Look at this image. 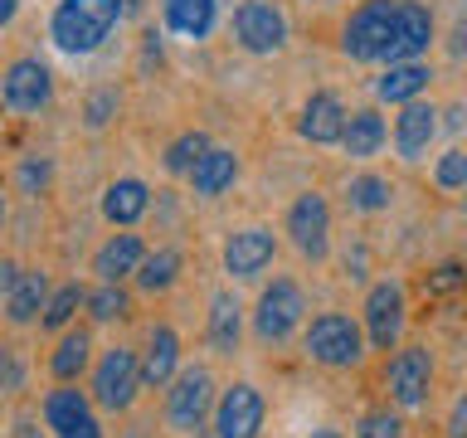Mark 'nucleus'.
Segmentation results:
<instances>
[{
    "label": "nucleus",
    "mask_w": 467,
    "mask_h": 438,
    "mask_svg": "<svg viewBox=\"0 0 467 438\" xmlns=\"http://www.w3.org/2000/svg\"><path fill=\"white\" fill-rule=\"evenodd\" d=\"M122 20V0H58L49 15V35L64 54H93Z\"/></svg>",
    "instance_id": "f257e3e1"
},
{
    "label": "nucleus",
    "mask_w": 467,
    "mask_h": 438,
    "mask_svg": "<svg viewBox=\"0 0 467 438\" xmlns=\"http://www.w3.org/2000/svg\"><path fill=\"white\" fill-rule=\"evenodd\" d=\"M394 25H400V0H365V5L346 20L341 49L350 58H360V64L385 58L389 54V39H394Z\"/></svg>",
    "instance_id": "f03ea898"
},
{
    "label": "nucleus",
    "mask_w": 467,
    "mask_h": 438,
    "mask_svg": "<svg viewBox=\"0 0 467 438\" xmlns=\"http://www.w3.org/2000/svg\"><path fill=\"white\" fill-rule=\"evenodd\" d=\"M306 356L317 365H331V370H350L365 356V336L346 312H321L312 327H306Z\"/></svg>",
    "instance_id": "7ed1b4c3"
},
{
    "label": "nucleus",
    "mask_w": 467,
    "mask_h": 438,
    "mask_svg": "<svg viewBox=\"0 0 467 438\" xmlns=\"http://www.w3.org/2000/svg\"><path fill=\"white\" fill-rule=\"evenodd\" d=\"M302 312H306L302 287L292 283V277H273V287H263L258 312H254V331H258V341H268V346L287 341V336L302 327Z\"/></svg>",
    "instance_id": "20e7f679"
},
{
    "label": "nucleus",
    "mask_w": 467,
    "mask_h": 438,
    "mask_svg": "<svg viewBox=\"0 0 467 438\" xmlns=\"http://www.w3.org/2000/svg\"><path fill=\"white\" fill-rule=\"evenodd\" d=\"M141 385H146L141 360H137V350H127V346H112L93 370V400L102 409H112V414H122V409L137 400Z\"/></svg>",
    "instance_id": "39448f33"
},
{
    "label": "nucleus",
    "mask_w": 467,
    "mask_h": 438,
    "mask_svg": "<svg viewBox=\"0 0 467 438\" xmlns=\"http://www.w3.org/2000/svg\"><path fill=\"white\" fill-rule=\"evenodd\" d=\"M385 385H389V400L400 409H419L433 390V356L423 346H404L400 356L389 360Z\"/></svg>",
    "instance_id": "423d86ee"
},
{
    "label": "nucleus",
    "mask_w": 467,
    "mask_h": 438,
    "mask_svg": "<svg viewBox=\"0 0 467 438\" xmlns=\"http://www.w3.org/2000/svg\"><path fill=\"white\" fill-rule=\"evenodd\" d=\"M214 409V380L210 370H181L175 375V385L166 394V419L175 423V429H200L204 414Z\"/></svg>",
    "instance_id": "0eeeda50"
},
{
    "label": "nucleus",
    "mask_w": 467,
    "mask_h": 438,
    "mask_svg": "<svg viewBox=\"0 0 467 438\" xmlns=\"http://www.w3.org/2000/svg\"><path fill=\"white\" fill-rule=\"evenodd\" d=\"M234 35H239V44L248 54H273V49H283V39H287V20L277 5H268V0H244V5L234 10Z\"/></svg>",
    "instance_id": "6e6552de"
},
{
    "label": "nucleus",
    "mask_w": 467,
    "mask_h": 438,
    "mask_svg": "<svg viewBox=\"0 0 467 438\" xmlns=\"http://www.w3.org/2000/svg\"><path fill=\"white\" fill-rule=\"evenodd\" d=\"M263 394L254 385H229L214 404V438H258L263 429Z\"/></svg>",
    "instance_id": "1a4fd4ad"
},
{
    "label": "nucleus",
    "mask_w": 467,
    "mask_h": 438,
    "mask_svg": "<svg viewBox=\"0 0 467 438\" xmlns=\"http://www.w3.org/2000/svg\"><path fill=\"white\" fill-rule=\"evenodd\" d=\"M400 331H404V287L394 277H385L365 297V336H370L375 350H389L400 341Z\"/></svg>",
    "instance_id": "9d476101"
},
{
    "label": "nucleus",
    "mask_w": 467,
    "mask_h": 438,
    "mask_svg": "<svg viewBox=\"0 0 467 438\" xmlns=\"http://www.w3.org/2000/svg\"><path fill=\"white\" fill-rule=\"evenodd\" d=\"M287 234H292V244H297V254H306V258H327V244H331V210H327V200H321L317 190H306V195L287 210Z\"/></svg>",
    "instance_id": "9b49d317"
},
{
    "label": "nucleus",
    "mask_w": 467,
    "mask_h": 438,
    "mask_svg": "<svg viewBox=\"0 0 467 438\" xmlns=\"http://www.w3.org/2000/svg\"><path fill=\"white\" fill-rule=\"evenodd\" d=\"M0 88H5L10 112H39V108H49V98H54V73L44 68L39 58H15Z\"/></svg>",
    "instance_id": "f8f14e48"
},
{
    "label": "nucleus",
    "mask_w": 467,
    "mask_h": 438,
    "mask_svg": "<svg viewBox=\"0 0 467 438\" xmlns=\"http://www.w3.org/2000/svg\"><path fill=\"white\" fill-rule=\"evenodd\" d=\"M44 419H49L54 438H102V423L93 414L83 390H49L44 400Z\"/></svg>",
    "instance_id": "ddd939ff"
},
{
    "label": "nucleus",
    "mask_w": 467,
    "mask_h": 438,
    "mask_svg": "<svg viewBox=\"0 0 467 438\" xmlns=\"http://www.w3.org/2000/svg\"><path fill=\"white\" fill-rule=\"evenodd\" d=\"M433 44V15L419 0H400V25H394L385 64H414V58Z\"/></svg>",
    "instance_id": "4468645a"
},
{
    "label": "nucleus",
    "mask_w": 467,
    "mask_h": 438,
    "mask_svg": "<svg viewBox=\"0 0 467 438\" xmlns=\"http://www.w3.org/2000/svg\"><path fill=\"white\" fill-rule=\"evenodd\" d=\"M277 254V239H273V229H239V234H229V244H224V268L234 277H258L263 268L273 263Z\"/></svg>",
    "instance_id": "2eb2a0df"
},
{
    "label": "nucleus",
    "mask_w": 467,
    "mask_h": 438,
    "mask_svg": "<svg viewBox=\"0 0 467 438\" xmlns=\"http://www.w3.org/2000/svg\"><path fill=\"white\" fill-rule=\"evenodd\" d=\"M438 137V112L429 108V102H404L400 117H394V146H400L404 161H419L423 151H429V141Z\"/></svg>",
    "instance_id": "dca6fc26"
},
{
    "label": "nucleus",
    "mask_w": 467,
    "mask_h": 438,
    "mask_svg": "<svg viewBox=\"0 0 467 438\" xmlns=\"http://www.w3.org/2000/svg\"><path fill=\"white\" fill-rule=\"evenodd\" d=\"M346 108H341V98L336 93H312L306 98V108H302V137L306 141H317V146H331V141H341L346 137Z\"/></svg>",
    "instance_id": "f3484780"
},
{
    "label": "nucleus",
    "mask_w": 467,
    "mask_h": 438,
    "mask_svg": "<svg viewBox=\"0 0 467 438\" xmlns=\"http://www.w3.org/2000/svg\"><path fill=\"white\" fill-rule=\"evenodd\" d=\"M141 263H146V248H141L137 234H112V239L98 248L93 273L102 277V283H122V277H137Z\"/></svg>",
    "instance_id": "a211bd4d"
},
{
    "label": "nucleus",
    "mask_w": 467,
    "mask_h": 438,
    "mask_svg": "<svg viewBox=\"0 0 467 438\" xmlns=\"http://www.w3.org/2000/svg\"><path fill=\"white\" fill-rule=\"evenodd\" d=\"M151 210V190H146L141 181H112L108 190H102V219L108 224H137V219Z\"/></svg>",
    "instance_id": "6ab92c4d"
},
{
    "label": "nucleus",
    "mask_w": 467,
    "mask_h": 438,
    "mask_svg": "<svg viewBox=\"0 0 467 438\" xmlns=\"http://www.w3.org/2000/svg\"><path fill=\"white\" fill-rule=\"evenodd\" d=\"M234 175H239V156L224 151V146H210V151L200 156V166L190 171V185H195V195H224L234 185Z\"/></svg>",
    "instance_id": "aec40b11"
},
{
    "label": "nucleus",
    "mask_w": 467,
    "mask_h": 438,
    "mask_svg": "<svg viewBox=\"0 0 467 438\" xmlns=\"http://www.w3.org/2000/svg\"><path fill=\"white\" fill-rule=\"evenodd\" d=\"M429 78H433V73H429V64H419V58H414V64H389L385 78L375 83V98L379 102H400V108H404V102H414L423 88H429Z\"/></svg>",
    "instance_id": "412c9836"
},
{
    "label": "nucleus",
    "mask_w": 467,
    "mask_h": 438,
    "mask_svg": "<svg viewBox=\"0 0 467 438\" xmlns=\"http://www.w3.org/2000/svg\"><path fill=\"white\" fill-rule=\"evenodd\" d=\"M385 137H389L385 117H379L375 108H360V112H350V122H346V137H341V146H346V156L365 161V156H375L379 146H385Z\"/></svg>",
    "instance_id": "4be33fe9"
},
{
    "label": "nucleus",
    "mask_w": 467,
    "mask_h": 438,
    "mask_svg": "<svg viewBox=\"0 0 467 438\" xmlns=\"http://www.w3.org/2000/svg\"><path fill=\"white\" fill-rule=\"evenodd\" d=\"M175 365H181V341H175L171 327H156L151 341H146V360H141L146 385H171V380H175Z\"/></svg>",
    "instance_id": "5701e85b"
},
{
    "label": "nucleus",
    "mask_w": 467,
    "mask_h": 438,
    "mask_svg": "<svg viewBox=\"0 0 467 438\" xmlns=\"http://www.w3.org/2000/svg\"><path fill=\"white\" fill-rule=\"evenodd\" d=\"M44 307H49V283H44V273H20V283L5 292V317L15 327H25V321H35Z\"/></svg>",
    "instance_id": "b1692460"
},
{
    "label": "nucleus",
    "mask_w": 467,
    "mask_h": 438,
    "mask_svg": "<svg viewBox=\"0 0 467 438\" xmlns=\"http://www.w3.org/2000/svg\"><path fill=\"white\" fill-rule=\"evenodd\" d=\"M214 0H166V25L181 39H204L214 29Z\"/></svg>",
    "instance_id": "393cba45"
},
{
    "label": "nucleus",
    "mask_w": 467,
    "mask_h": 438,
    "mask_svg": "<svg viewBox=\"0 0 467 438\" xmlns=\"http://www.w3.org/2000/svg\"><path fill=\"white\" fill-rule=\"evenodd\" d=\"M244 307L229 297V292H219V297L210 302V346L219 350V356H229L234 346H239V331H244Z\"/></svg>",
    "instance_id": "a878e982"
},
{
    "label": "nucleus",
    "mask_w": 467,
    "mask_h": 438,
    "mask_svg": "<svg viewBox=\"0 0 467 438\" xmlns=\"http://www.w3.org/2000/svg\"><path fill=\"white\" fill-rule=\"evenodd\" d=\"M175 273H181V254H175V248H156V254H146V263L137 268V287L141 292H166L175 283Z\"/></svg>",
    "instance_id": "bb28decb"
},
{
    "label": "nucleus",
    "mask_w": 467,
    "mask_h": 438,
    "mask_svg": "<svg viewBox=\"0 0 467 438\" xmlns=\"http://www.w3.org/2000/svg\"><path fill=\"white\" fill-rule=\"evenodd\" d=\"M346 200H350V210L375 214V210H385V204L394 200V185L385 181V175H356L350 190H346Z\"/></svg>",
    "instance_id": "cd10ccee"
},
{
    "label": "nucleus",
    "mask_w": 467,
    "mask_h": 438,
    "mask_svg": "<svg viewBox=\"0 0 467 438\" xmlns=\"http://www.w3.org/2000/svg\"><path fill=\"white\" fill-rule=\"evenodd\" d=\"M88 350H93L88 331H68L64 341H58V350H54L49 370H54L58 380H78V375H83V365H88Z\"/></svg>",
    "instance_id": "c85d7f7f"
},
{
    "label": "nucleus",
    "mask_w": 467,
    "mask_h": 438,
    "mask_svg": "<svg viewBox=\"0 0 467 438\" xmlns=\"http://www.w3.org/2000/svg\"><path fill=\"white\" fill-rule=\"evenodd\" d=\"M204 151H210V137H204V131H185V137H175L166 146V171L171 175H190V171L200 166Z\"/></svg>",
    "instance_id": "c756f323"
},
{
    "label": "nucleus",
    "mask_w": 467,
    "mask_h": 438,
    "mask_svg": "<svg viewBox=\"0 0 467 438\" xmlns=\"http://www.w3.org/2000/svg\"><path fill=\"white\" fill-rule=\"evenodd\" d=\"M88 302V292L78 287V283H68V287H58L54 297H49V307H44V327L49 331H58V327H68L73 321V312Z\"/></svg>",
    "instance_id": "7c9ffc66"
},
{
    "label": "nucleus",
    "mask_w": 467,
    "mask_h": 438,
    "mask_svg": "<svg viewBox=\"0 0 467 438\" xmlns=\"http://www.w3.org/2000/svg\"><path fill=\"white\" fill-rule=\"evenodd\" d=\"M88 307H93L98 321H122L127 317V292L117 287V283H102L93 297H88Z\"/></svg>",
    "instance_id": "2f4dec72"
},
{
    "label": "nucleus",
    "mask_w": 467,
    "mask_h": 438,
    "mask_svg": "<svg viewBox=\"0 0 467 438\" xmlns=\"http://www.w3.org/2000/svg\"><path fill=\"white\" fill-rule=\"evenodd\" d=\"M356 438H404V419L389 414V409H370L356 423Z\"/></svg>",
    "instance_id": "473e14b6"
},
{
    "label": "nucleus",
    "mask_w": 467,
    "mask_h": 438,
    "mask_svg": "<svg viewBox=\"0 0 467 438\" xmlns=\"http://www.w3.org/2000/svg\"><path fill=\"white\" fill-rule=\"evenodd\" d=\"M433 181L443 190H467V151L462 146H452V151H443V161H438Z\"/></svg>",
    "instance_id": "72a5a7b5"
},
{
    "label": "nucleus",
    "mask_w": 467,
    "mask_h": 438,
    "mask_svg": "<svg viewBox=\"0 0 467 438\" xmlns=\"http://www.w3.org/2000/svg\"><path fill=\"white\" fill-rule=\"evenodd\" d=\"M20 185L25 190H44V185H49V161H44V156H25L20 161Z\"/></svg>",
    "instance_id": "f704fd0d"
},
{
    "label": "nucleus",
    "mask_w": 467,
    "mask_h": 438,
    "mask_svg": "<svg viewBox=\"0 0 467 438\" xmlns=\"http://www.w3.org/2000/svg\"><path fill=\"white\" fill-rule=\"evenodd\" d=\"M112 112H117V93H93L88 98V127H108Z\"/></svg>",
    "instance_id": "c9c22d12"
},
{
    "label": "nucleus",
    "mask_w": 467,
    "mask_h": 438,
    "mask_svg": "<svg viewBox=\"0 0 467 438\" xmlns=\"http://www.w3.org/2000/svg\"><path fill=\"white\" fill-rule=\"evenodd\" d=\"M458 283H467V277H462V268H458V263H448V268H438V273H433L429 292H448V287H458Z\"/></svg>",
    "instance_id": "e433bc0d"
},
{
    "label": "nucleus",
    "mask_w": 467,
    "mask_h": 438,
    "mask_svg": "<svg viewBox=\"0 0 467 438\" xmlns=\"http://www.w3.org/2000/svg\"><path fill=\"white\" fill-rule=\"evenodd\" d=\"M448 438H467V394H458V404L448 414Z\"/></svg>",
    "instance_id": "4c0bfd02"
},
{
    "label": "nucleus",
    "mask_w": 467,
    "mask_h": 438,
    "mask_svg": "<svg viewBox=\"0 0 467 438\" xmlns=\"http://www.w3.org/2000/svg\"><path fill=\"white\" fill-rule=\"evenodd\" d=\"M15 283H20V268H15V263L5 258V263H0V287H5V292H10Z\"/></svg>",
    "instance_id": "58836bf2"
},
{
    "label": "nucleus",
    "mask_w": 467,
    "mask_h": 438,
    "mask_svg": "<svg viewBox=\"0 0 467 438\" xmlns=\"http://www.w3.org/2000/svg\"><path fill=\"white\" fill-rule=\"evenodd\" d=\"M15 385H20V365L5 360V390H15Z\"/></svg>",
    "instance_id": "ea45409f"
},
{
    "label": "nucleus",
    "mask_w": 467,
    "mask_h": 438,
    "mask_svg": "<svg viewBox=\"0 0 467 438\" xmlns=\"http://www.w3.org/2000/svg\"><path fill=\"white\" fill-rule=\"evenodd\" d=\"M15 5H20V0H0V25L15 20Z\"/></svg>",
    "instance_id": "a19ab883"
},
{
    "label": "nucleus",
    "mask_w": 467,
    "mask_h": 438,
    "mask_svg": "<svg viewBox=\"0 0 467 438\" xmlns=\"http://www.w3.org/2000/svg\"><path fill=\"white\" fill-rule=\"evenodd\" d=\"M141 5L146 0H122V15H141Z\"/></svg>",
    "instance_id": "79ce46f5"
},
{
    "label": "nucleus",
    "mask_w": 467,
    "mask_h": 438,
    "mask_svg": "<svg viewBox=\"0 0 467 438\" xmlns=\"http://www.w3.org/2000/svg\"><path fill=\"white\" fill-rule=\"evenodd\" d=\"M306 438H341L336 429H317V433H306Z\"/></svg>",
    "instance_id": "37998d69"
},
{
    "label": "nucleus",
    "mask_w": 467,
    "mask_h": 438,
    "mask_svg": "<svg viewBox=\"0 0 467 438\" xmlns=\"http://www.w3.org/2000/svg\"><path fill=\"white\" fill-rule=\"evenodd\" d=\"M127 438H146V433H127Z\"/></svg>",
    "instance_id": "c03bdc74"
},
{
    "label": "nucleus",
    "mask_w": 467,
    "mask_h": 438,
    "mask_svg": "<svg viewBox=\"0 0 467 438\" xmlns=\"http://www.w3.org/2000/svg\"><path fill=\"white\" fill-rule=\"evenodd\" d=\"M462 210H467V195H462Z\"/></svg>",
    "instance_id": "a18cd8bd"
},
{
    "label": "nucleus",
    "mask_w": 467,
    "mask_h": 438,
    "mask_svg": "<svg viewBox=\"0 0 467 438\" xmlns=\"http://www.w3.org/2000/svg\"><path fill=\"white\" fill-rule=\"evenodd\" d=\"M25 438H39V433H25Z\"/></svg>",
    "instance_id": "49530a36"
}]
</instances>
